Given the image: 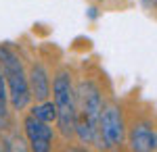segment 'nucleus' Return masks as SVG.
Segmentation results:
<instances>
[{"mask_svg": "<svg viewBox=\"0 0 157 152\" xmlns=\"http://www.w3.org/2000/svg\"><path fill=\"white\" fill-rule=\"evenodd\" d=\"M6 102H9V92H6V81H4V75L0 69V121L6 119Z\"/></svg>", "mask_w": 157, "mask_h": 152, "instance_id": "9", "label": "nucleus"}, {"mask_svg": "<svg viewBox=\"0 0 157 152\" xmlns=\"http://www.w3.org/2000/svg\"><path fill=\"white\" fill-rule=\"evenodd\" d=\"M27 81H29V92L32 98H36V102L48 100L50 96V75L44 69L42 63H34L32 69L27 73Z\"/></svg>", "mask_w": 157, "mask_h": 152, "instance_id": "7", "label": "nucleus"}, {"mask_svg": "<svg viewBox=\"0 0 157 152\" xmlns=\"http://www.w3.org/2000/svg\"><path fill=\"white\" fill-rule=\"evenodd\" d=\"M97 9H90V11H88V17H90V19H97Z\"/></svg>", "mask_w": 157, "mask_h": 152, "instance_id": "11", "label": "nucleus"}, {"mask_svg": "<svg viewBox=\"0 0 157 152\" xmlns=\"http://www.w3.org/2000/svg\"><path fill=\"white\" fill-rule=\"evenodd\" d=\"M140 4H143L145 9H149V11L157 9V0H140Z\"/></svg>", "mask_w": 157, "mask_h": 152, "instance_id": "10", "label": "nucleus"}, {"mask_svg": "<svg viewBox=\"0 0 157 152\" xmlns=\"http://www.w3.org/2000/svg\"><path fill=\"white\" fill-rule=\"evenodd\" d=\"M126 138L130 148L136 152H151L157 150V129L151 127L147 121H136L130 131H126Z\"/></svg>", "mask_w": 157, "mask_h": 152, "instance_id": "6", "label": "nucleus"}, {"mask_svg": "<svg viewBox=\"0 0 157 152\" xmlns=\"http://www.w3.org/2000/svg\"><path fill=\"white\" fill-rule=\"evenodd\" d=\"M98 133L101 148H117L126 142V121L117 104L103 106L98 117Z\"/></svg>", "mask_w": 157, "mask_h": 152, "instance_id": "3", "label": "nucleus"}, {"mask_svg": "<svg viewBox=\"0 0 157 152\" xmlns=\"http://www.w3.org/2000/svg\"><path fill=\"white\" fill-rule=\"evenodd\" d=\"M29 115H34L36 119L44 121V123H55V121H57V108H55V102L42 100V102H38L36 106H32V113H29Z\"/></svg>", "mask_w": 157, "mask_h": 152, "instance_id": "8", "label": "nucleus"}, {"mask_svg": "<svg viewBox=\"0 0 157 152\" xmlns=\"http://www.w3.org/2000/svg\"><path fill=\"white\" fill-rule=\"evenodd\" d=\"M23 133L34 152H48L55 140V131L50 127V123H44L34 115H27L23 119Z\"/></svg>", "mask_w": 157, "mask_h": 152, "instance_id": "5", "label": "nucleus"}, {"mask_svg": "<svg viewBox=\"0 0 157 152\" xmlns=\"http://www.w3.org/2000/svg\"><path fill=\"white\" fill-rule=\"evenodd\" d=\"M0 69L6 81L9 102L13 110L27 108V104L32 102V92H29V81H27V73L21 63V56L9 46H0Z\"/></svg>", "mask_w": 157, "mask_h": 152, "instance_id": "1", "label": "nucleus"}, {"mask_svg": "<svg viewBox=\"0 0 157 152\" xmlns=\"http://www.w3.org/2000/svg\"><path fill=\"white\" fill-rule=\"evenodd\" d=\"M75 100H78V110H82V117H86L94 127H98V117L105 106L98 85L92 81H82L75 90Z\"/></svg>", "mask_w": 157, "mask_h": 152, "instance_id": "4", "label": "nucleus"}, {"mask_svg": "<svg viewBox=\"0 0 157 152\" xmlns=\"http://www.w3.org/2000/svg\"><path fill=\"white\" fill-rule=\"evenodd\" d=\"M50 92L55 98V108H57V127L59 133L69 140L73 138L75 129V119H78V100H75V88L71 83V75L67 71H59L52 79Z\"/></svg>", "mask_w": 157, "mask_h": 152, "instance_id": "2", "label": "nucleus"}]
</instances>
